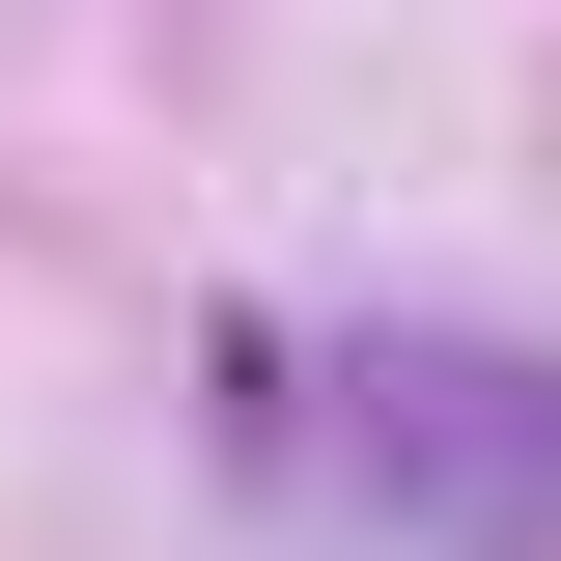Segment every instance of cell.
I'll return each instance as SVG.
<instances>
[{
  "instance_id": "1",
  "label": "cell",
  "mask_w": 561,
  "mask_h": 561,
  "mask_svg": "<svg viewBox=\"0 0 561 561\" xmlns=\"http://www.w3.org/2000/svg\"><path fill=\"white\" fill-rule=\"evenodd\" d=\"M225 449H253V505H309V534H365V561L561 534V365H478V337H365V365L253 337L225 365Z\"/></svg>"
}]
</instances>
